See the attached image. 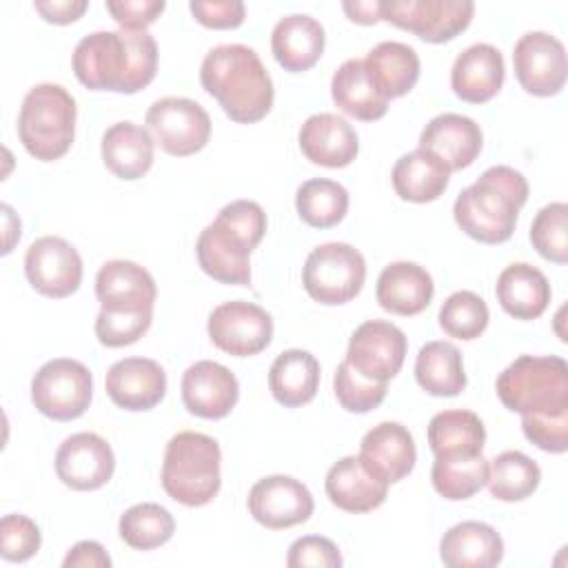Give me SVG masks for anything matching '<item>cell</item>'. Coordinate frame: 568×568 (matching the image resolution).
I'll list each match as a JSON object with an SVG mask.
<instances>
[{
    "mask_svg": "<svg viewBox=\"0 0 568 568\" xmlns=\"http://www.w3.org/2000/svg\"><path fill=\"white\" fill-rule=\"evenodd\" d=\"M515 78L530 95L550 98L566 84V49L546 31L524 33L513 49Z\"/></svg>",
    "mask_w": 568,
    "mask_h": 568,
    "instance_id": "cell-15",
    "label": "cell"
},
{
    "mask_svg": "<svg viewBox=\"0 0 568 568\" xmlns=\"http://www.w3.org/2000/svg\"><path fill=\"white\" fill-rule=\"evenodd\" d=\"M324 44V27L306 13H291L277 20L271 33V51L277 64L291 73L308 71L322 58Z\"/></svg>",
    "mask_w": 568,
    "mask_h": 568,
    "instance_id": "cell-28",
    "label": "cell"
},
{
    "mask_svg": "<svg viewBox=\"0 0 568 568\" xmlns=\"http://www.w3.org/2000/svg\"><path fill=\"white\" fill-rule=\"evenodd\" d=\"M406 348L408 342L399 326L386 320H368L353 331L344 359L366 379L388 384L399 373Z\"/></svg>",
    "mask_w": 568,
    "mask_h": 568,
    "instance_id": "cell-13",
    "label": "cell"
},
{
    "mask_svg": "<svg viewBox=\"0 0 568 568\" xmlns=\"http://www.w3.org/2000/svg\"><path fill=\"white\" fill-rule=\"evenodd\" d=\"M499 306L515 320H537L550 304V284L546 275L526 262L508 264L495 284Z\"/></svg>",
    "mask_w": 568,
    "mask_h": 568,
    "instance_id": "cell-29",
    "label": "cell"
},
{
    "mask_svg": "<svg viewBox=\"0 0 568 568\" xmlns=\"http://www.w3.org/2000/svg\"><path fill=\"white\" fill-rule=\"evenodd\" d=\"M450 169L448 164L437 158L433 151L415 149L404 153L390 173L395 193L415 204H426L444 195L450 182Z\"/></svg>",
    "mask_w": 568,
    "mask_h": 568,
    "instance_id": "cell-31",
    "label": "cell"
},
{
    "mask_svg": "<svg viewBox=\"0 0 568 568\" xmlns=\"http://www.w3.org/2000/svg\"><path fill=\"white\" fill-rule=\"evenodd\" d=\"M266 233V213L253 200H233L206 224L195 244L200 268L222 284L248 286V255Z\"/></svg>",
    "mask_w": 568,
    "mask_h": 568,
    "instance_id": "cell-3",
    "label": "cell"
},
{
    "mask_svg": "<svg viewBox=\"0 0 568 568\" xmlns=\"http://www.w3.org/2000/svg\"><path fill=\"white\" fill-rule=\"evenodd\" d=\"M333 390L344 410L368 413L384 402L388 386L384 382L366 379L344 359L333 375Z\"/></svg>",
    "mask_w": 568,
    "mask_h": 568,
    "instance_id": "cell-43",
    "label": "cell"
},
{
    "mask_svg": "<svg viewBox=\"0 0 568 568\" xmlns=\"http://www.w3.org/2000/svg\"><path fill=\"white\" fill-rule=\"evenodd\" d=\"M342 555L337 550V546L322 535H304L300 539H295L288 546V555H286V566L288 568H339Z\"/></svg>",
    "mask_w": 568,
    "mask_h": 568,
    "instance_id": "cell-47",
    "label": "cell"
},
{
    "mask_svg": "<svg viewBox=\"0 0 568 568\" xmlns=\"http://www.w3.org/2000/svg\"><path fill=\"white\" fill-rule=\"evenodd\" d=\"M357 457L371 475L390 486L415 468L417 448L410 430L404 424L379 422L362 437Z\"/></svg>",
    "mask_w": 568,
    "mask_h": 568,
    "instance_id": "cell-21",
    "label": "cell"
},
{
    "mask_svg": "<svg viewBox=\"0 0 568 568\" xmlns=\"http://www.w3.org/2000/svg\"><path fill=\"white\" fill-rule=\"evenodd\" d=\"M193 18L209 29H235L244 22V2L240 0H193Z\"/></svg>",
    "mask_w": 568,
    "mask_h": 568,
    "instance_id": "cell-49",
    "label": "cell"
},
{
    "mask_svg": "<svg viewBox=\"0 0 568 568\" xmlns=\"http://www.w3.org/2000/svg\"><path fill=\"white\" fill-rule=\"evenodd\" d=\"M206 331L211 342L235 357H251L262 353L273 339L271 315L244 300H233L215 306L209 315Z\"/></svg>",
    "mask_w": 568,
    "mask_h": 568,
    "instance_id": "cell-12",
    "label": "cell"
},
{
    "mask_svg": "<svg viewBox=\"0 0 568 568\" xmlns=\"http://www.w3.org/2000/svg\"><path fill=\"white\" fill-rule=\"evenodd\" d=\"M346 16L357 24H375L382 20V0L377 2H342Z\"/></svg>",
    "mask_w": 568,
    "mask_h": 568,
    "instance_id": "cell-52",
    "label": "cell"
},
{
    "mask_svg": "<svg viewBox=\"0 0 568 568\" xmlns=\"http://www.w3.org/2000/svg\"><path fill=\"white\" fill-rule=\"evenodd\" d=\"M78 106L73 95L53 82L27 91L18 113V138L22 146L42 162L62 158L75 138Z\"/></svg>",
    "mask_w": 568,
    "mask_h": 568,
    "instance_id": "cell-7",
    "label": "cell"
},
{
    "mask_svg": "<svg viewBox=\"0 0 568 568\" xmlns=\"http://www.w3.org/2000/svg\"><path fill=\"white\" fill-rule=\"evenodd\" d=\"M568 206L566 202L546 204L530 224L532 248L548 262H568Z\"/></svg>",
    "mask_w": 568,
    "mask_h": 568,
    "instance_id": "cell-42",
    "label": "cell"
},
{
    "mask_svg": "<svg viewBox=\"0 0 568 568\" xmlns=\"http://www.w3.org/2000/svg\"><path fill=\"white\" fill-rule=\"evenodd\" d=\"M100 311L118 315L153 313L158 286L153 275L131 260H109L95 275Z\"/></svg>",
    "mask_w": 568,
    "mask_h": 568,
    "instance_id": "cell-17",
    "label": "cell"
},
{
    "mask_svg": "<svg viewBox=\"0 0 568 568\" xmlns=\"http://www.w3.org/2000/svg\"><path fill=\"white\" fill-rule=\"evenodd\" d=\"M433 488L448 501H462L479 493L488 481V462L484 455L435 457L430 468Z\"/></svg>",
    "mask_w": 568,
    "mask_h": 568,
    "instance_id": "cell-40",
    "label": "cell"
},
{
    "mask_svg": "<svg viewBox=\"0 0 568 568\" xmlns=\"http://www.w3.org/2000/svg\"><path fill=\"white\" fill-rule=\"evenodd\" d=\"M521 430L539 450L561 455L568 450V410L552 415H521Z\"/></svg>",
    "mask_w": 568,
    "mask_h": 568,
    "instance_id": "cell-46",
    "label": "cell"
},
{
    "mask_svg": "<svg viewBox=\"0 0 568 568\" xmlns=\"http://www.w3.org/2000/svg\"><path fill=\"white\" fill-rule=\"evenodd\" d=\"M484 444L486 428L473 410H442L428 422V446L435 457L481 455Z\"/></svg>",
    "mask_w": 568,
    "mask_h": 568,
    "instance_id": "cell-35",
    "label": "cell"
},
{
    "mask_svg": "<svg viewBox=\"0 0 568 568\" xmlns=\"http://www.w3.org/2000/svg\"><path fill=\"white\" fill-rule=\"evenodd\" d=\"M439 559L448 568H493L504 559V539L490 524L459 521L444 532Z\"/></svg>",
    "mask_w": 568,
    "mask_h": 568,
    "instance_id": "cell-27",
    "label": "cell"
},
{
    "mask_svg": "<svg viewBox=\"0 0 568 568\" xmlns=\"http://www.w3.org/2000/svg\"><path fill=\"white\" fill-rule=\"evenodd\" d=\"M153 146L149 129L133 122H115L102 135V162L120 180H138L153 166Z\"/></svg>",
    "mask_w": 568,
    "mask_h": 568,
    "instance_id": "cell-30",
    "label": "cell"
},
{
    "mask_svg": "<svg viewBox=\"0 0 568 568\" xmlns=\"http://www.w3.org/2000/svg\"><path fill=\"white\" fill-rule=\"evenodd\" d=\"M490 313L484 302L473 291H455L446 297V302L439 308V326L448 337L455 339H477L486 326H488Z\"/></svg>",
    "mask_w": 568,
    "mask_h": 568,
    "instance_id": "cell-41",
    "label": "cell"
},
{
    "mask_svg": "<svg viewBox=\"0 0 568 568\" xmlns=\"http://www.w3.org/2000/svg\"><path fill=\"white\" fill-rule=\"evenodd\" d=\"M499 402L519 415L568 410V364L557 355H519L497 377Z\"/></svg>",
    "mask_w": 568,
    "mask_h": 568,
    "instance_id": "cell-6",
    "label": "cell"
},
{
    "mask_svg": "<svg viewBox=\"0 0 568 568\" xmlns=\"http://www.w3.org/2000/svg\"><path fill=\"white\" fill-rule=\"evenodd\" d=\"M115 470V455L98 433H73L55 453L58 479L71 490H98Z\"/></svg>",
    "mask_w": 568,
    "mask_h": 568,
    "instance_id": "cell-18",
    "label": "cell"
},
{
    "mask_svg": "<svg viewBox=\"0 0 568 568\" xmlns=\"http://www.w3.org/2000/svg\"><path fill=\"white\" fill-rule=\"evenodd\" d=\"M304 158L326 169L348 166L359 151V138L355 129L335 113H315L306 118L297 133Z\"/></svg>",
    "mask_w": 568,
    "mask_h": 568,
    "instance_id": "cell-22",
    "label": "cell"
},
{
    "mask_svg": "<svg viewBox=\"0 0 568 568\" xmlns=\"http://www.w3.org/2000/svg\"><path fill=\"white\" fill-rule=\"evenodd\" d=\"M2 222H4V246L2 253L7 255L16 240H20V220L13 215V209L9 204H2Z\"/></svg>",
    "mask_w": 568,
    "mask_h": 568,
    "instance_id": "cell-53",
    "label": "cell"
},
{
    "mask_svg": "<svg viewBox=\"0 0 568 568\" xmlns=\"http://www.w3.org/2000/svg\"><path fill=\"white\" fill-rule=\"evenodd\" d=\"M153 313L138 315H118L100 311L95 317V337L106 348H120L135 344L151 326Z\"/></svg>",
    "mask_w": 568,
    "mask_h": 568,
    "instance_id": "cell-45",
    "label": "cell"
},
{
    "mask_svg": "<svg viewBox=\"0 0 568 568\" xmlns=\"http://www.w3.org/2000/svg\"><path fill=\"white\" fill-rule=\"evenodd\" d=\"M200 82L237 124L260 122L275 100L273 80L266 67L255 49L246 44L213 47L202 60Z\"/></svg>",
    "mask_w": 568,
    "mask_h": 568,
    "instance_id": "cell-2",
    "label": "cell"
},
{
    "mask_svg": "<svg viewBox=\"0 0 568 568\" xmlns=\"http://www.w3.org/2000/svg\"><path fill=\"white\" fill-rule=\"evenodd\" d=\"M118 532L126 546L135 550H153L173 537L175 519L164 506L142 501L122 513Z\"/></svg>",
    "mask_w": 568,
    "mask_h": 568,
    "instance_id": "cell-39",
    "label": "cell"
},
{
    "mask_svg": "<svg viewBox=\"0 0 568 568\" xmlns=\"http://www.w3.org/2000/svg\"><path fill=\"white\" fill-rule=\"evenodd\" d=\"M220 462L222 450L211 435L197 430L173 435L164 448L160 475L164 493L189 508L206 506L222 486Z\"/></svg>",
    "mask_w": 568,
    "mask_h": 568,
    "instance_id": "cell-5",
    "label": "cell"
},
{
    "mask_svg": "<svg viewBox=\"0 0 568 568\" xmlns=\"http://www.w3.org/2000/svg\"><path fill=\"white\" fill-rule=\"evenodd\" d=\"M484 144L479 124L462 113H439L419 133V149L433 151L450 171L470 166Z\"/></svg>",
    "mask_w": 568,
    "mask_h": 568,
    "instance_id": "cell-24",
    "label": "cell"
},
{
    "mask_svg": "<svg viewBox=\"0 0 568 568\" xmlns=\"http://www.w3.org/2000/svg\"><path fill=\"white\" fill-rule=\"evenodd\" d=\"M526 200V178L513 166L495 164L455 197L453 217L468 237L484 244H501L513 237Z\"/></svg>",
    "mask_w": 568,
    "mask_h": 568,
    "instance_id": "cell-4",
    "label": "cell"
},
{
    "mask_svg": "<svg viewBox=\"0 0 568 568\" xmlns=\"http://www.w3.org/2000/svg\"><path fill=\"white\" fill-rule=\"evenodd\" d=\"M144 120L162 151L175 158L202 151L211 138V118L206 109L191 98H160L149 106Z\"/></svg>",
    "mask_w": 568,
    "mask_h": 568,
    "instance_id": "cell-10",
    "label": "cell"
},
{
    "mask_svg": "<svg viewBox=\"0 0 568 568\" xmlns=\"http://www.w3.org/2000/svg\"><path fill=\"white\" fill-rule=\"evenodd\" d=\"M324 490L331 504L344 513L375 510L388 497V484L371 475L357 455H346L328 468Z\"/></svg>",
    "mask_w": 568,
    "mask_h": 568,
    "instance_id": "cell-25",
    "label": "cell"
},
{
    "mask_svg": "<svg viewBox=\"0 0 568 568\" xmlns=\"http://www.w3.org/2000/svg\"><path fill=\"white\" fill-rule=\"evenodd\" d=\"M504 75L506 67L501 51L488 42H475L455 58L450 87L459 100L481 104L499 93Z\"/></svg>",
    "mask_w": 568,
    "mask_h": 568,
    "instance_id": "cell-23",
    "label": "cell"
},
{
    "mask_svg": "<svg viewBox=\"0 0 568 568\" xmlns=\"http://www.w3.org/2000/svg\"><path fill=\"white\" fill-rule=\"evenodd\" d=\"M320 388V362L302 348L282 351L268 371V390L286 408L308 404Z\"/></svg>",
    "mask_w": 568,
    "mask_h": 568,
    "instance_id": "cell-33",
    "label": "cell"
},
{
    "mask_svg": "<svg viewBox=\"0 0 568 568\" xmlns=\"http://www.w3.org/2000/svg\"><path fill=\"white\" fill-rule=\"evenodd\" d=\"M73 73L91 91L138 93L158 71V44L149 31H93L73 49Z\"/></svg>",
    "mask_w": 568,
    "mask_h": 568,
    "instance_id": "cell-1",
    "label": "cell"
},
{
    "mask_svg": "<svg viewBox=\"0 0 568 568\" xmlns=\"http://www.w3.org/2000/svg\"><path fill=\"white\" fill-rule=\"evenodd\" d=\"M364 69L375 89L393 100L406 95L419 80V55L410 44L384 40L366 53Z\"/></svg>",
    "mask_w": 568,
    "mask_h": 568,
    "instance_id": "cell-32",
    "label": "cell"
},
{
    "mask_svg": "<svg viewBox=\"0 0 568 568\" xmlns=\"http://www.w3.org/2000/svg\"><path fill=\"white\" fill-rule=\"evenodd\" d=\"M541 481V468L521 450H504L488 462V490L499 501H521Z\"/></svg>",
    "mask_w": 568,
    "mask_h": 568,
    "instance_id": "cell-37",
    "label": "cell"
},
{
    "mask_svg": "<svg viewBox=\"0 0 568 568\" xmlns=\"http://www.w3.org/2000/svg\"><path fill=\"white\" fill-rule=\"evenodd\" d=\"M24 275L40 295L62 300L82 284V257L64 237L44 235L29 244Z\"/></svg>",
    "mask_w": 568,
    "mask_h": 568,
    "instance_id": "cell-14",
    "label": "cell"
},
{
    "mask_svg": "<svg viewBox=\"0 0 568 568\" xmlns=\"http://www.w3.org/2000/svg\"><path fill=\"white\" fill-rule=\"evenodd\" d=\"M430 273L415 262H390L382 268L375 286L377 304L393 315H419L433 300Z\"/></svg>",
    "mask_w": 568,
    "mask_h": 568,
    "instance_id": "cell-26",
    "label": "cell"
},
{
    "mask_svg": "<svg viewBox=\"0 0 568 568\" xmlns=\"http://www.w3.org/2000/svg\"><path fill=\"white\" fill-rule=\"evenodd\" d=\"M42 544V532L33 519L20 513L4 515L0 521V555L7 561L22 564L31 559Z\"/></svg>",
    "mask_w": 568,
    "mask_h": 568,
    "instance_id": "cell-44",
    "label": "cell"
},
{
    "mask_svg": "<svg viewBox=\"0 0 568 568\" xmlns=\"http://www.w3.org/2000/svg\"><path fill=\"white\" fill-rule=\"evenodd\" d=\"M364 255L346 242H326L315 246L302 266V284L311 300L337 306L351 302L364 286Z\"/></svg>",
    "mask_w": 568,
    "mask_h": 568,
    "instance_id": "cell-8",
    "label": "cell"
},
{
    "mask_svg": "<svg viewBox=\"0 0 568 568\" xmlns=\"http://www.w3.org/2000/svg\"><path fill=\"white\" fill-rule=\"evenodd\" d=\"M89 2L87 0H36L33 9L53 24H69L75 22L84 11Z\"/></svg>",
    "mask_w": 568,
    "mask_h": 568,
    "instance_id": "cell-51",
    "label": "cell"
},
{
    "mask_svg": "<svg viewBox=\"0 0 568 568\" xmlns=\"http://www.w3.org/2000/svg\"><path fill=\"white\" fill-rule=\"evenodd\" d=\"M104 388L111 402L124 410H151L166 393V373L155 359L124 357L106 371Z\"/></svg>",
    "mask_w": 568,
    "mask_h": 568,
    "instance_id": "cell-20",
    "label": "cell"
},
{
    "mask_svg": "<svg viewBox=\"0 0 568 568\" xmlns=\"http://www.w3.org/2000/svg\"><path fill=\"white\" fill-rule=\"evenodd\" d=\"M164 0H109L106 11L113 20L129 31H146L164 11Z\"/></svg>",
    "mask_w": 568,
    "mask_h": 568,
    "instance_id": "cell-48",
    "label": "cell"
},
{
    "mask_svg": "<svg viewBox=\"0 0 568 568\" xmlns=\"http://www.w3.org/2000/svg\"><path fill=\"white\" fill-rule=\"evenodd\" d=\"M182 402L186 410L202 419L226 417L240 397L237 377L220 362L200 359L182 375Z\"/></svg>",
    "mask_w": 568,
    "mask_h": 568,
    "instance_id": "cell-19",
    "label": "cell"
},
{
    "mask_svg": "<svg viewBox=\"0 0 568 568\" xmlns=\"http://www.w3.org/2000/svg\"><path fill=\"white\" fill-rule=\"evenodd\" d=\"M331 95L337 109L362 122L379 120L388 111V100L371 82L362 58H351L337 67L331 80Z\"/></svg>",
    "mask_w": 568,
    "mask_h": 568,
    "instance_id": "cell-34",
    "label": "cell"
},
{
    "mask_svg": "<svg viewBox=\"0 0 568 568\" xmlns=\"http://www.w3.org/2000/svg\"><path fill=\"white\" fill-rule=\"evenodd\" d=\"M470 0H382V20L406 29L424 42H448L473 20Z\"/></svg>",
    "mask_w": 568,
    "mask_h": 568,
    "instance_id": "cell-11",
    "label": "cell"
},
{
    "mask_svg": "<svg viewBox=\"0 0 568 568\" xmlns=\"http://www.w3.org/2000/svg\"><path fill=\"white\" fill-rule=\"evenodd\" d=\"M91 371L71 357L49 359L31 379L33 406L55 422H71L82 417L91 404Z\"/></svg>",
    "mask_w": 568,
    "mask_h": 568,
    "instance_id": "cell-9",
    "label": "cell"
},
{
    "mask_svg": "<svg viewBox=\"0 0 568 568\" xmlns=\"http://www.w3.org/2000/svg\"><path fill=\"white\" fill-rule=\"evenodd\" d=\"M62 566L64 568H109L111 557L106 555L102 544L93 539H84L69 548V552L62 559Z\"/></svg>",
    "mask_w": 568,
    "mask_h": 568,
    "instance_id": "cell-50",
    "label": "cell"
},
{
    "mask_svg": "<svg viewBox=\"0 0 568 568\" xmlns=\"http://www.w3.org/2000/svg\"><path fill=\"white\" fill-rule=\"evenodd\" d=\"M415 379L433 397H455L466 388L464 359L455 344L426 342L415 359Z\"/></svg>",
    "mask_w": 568,
    "mask_h": 568,
    "instance_id": "cell-36",
    "label": "cell"
},
{
    "mask_svg": "<svg viewBox=\"0 0 568 568\" xmlns=\"http://www.w3.org/2000/svg\"><path fill=\"white\" fill-rule=\"evenodd\" d=\"M246 506L253 519L264 528L286 530L308 521L315 501L300 479L288 475H268L251 486Z\"/></svg>",
    "mask_w": 568,
    "mask_h": 568,
    "instance_id": "cell-16",
    "label": "cell"
},
{
    "mask_svg": "<svg viewBox=\"0 0 568 568\" xmlns=\"http://www.w3.org/2000/svg\"><path fill=\"white\" fill-rule=\"evenodd\" d=\"M295 209L308 226L331 229L339 224L348 211V191L328 178L306 180L297 186Z\"/></svg>",
    "mask_w": 568,
    "mask_h": 568,
    "instance_id": "cell-38",
    "label": "cell"
}]
</instances>
